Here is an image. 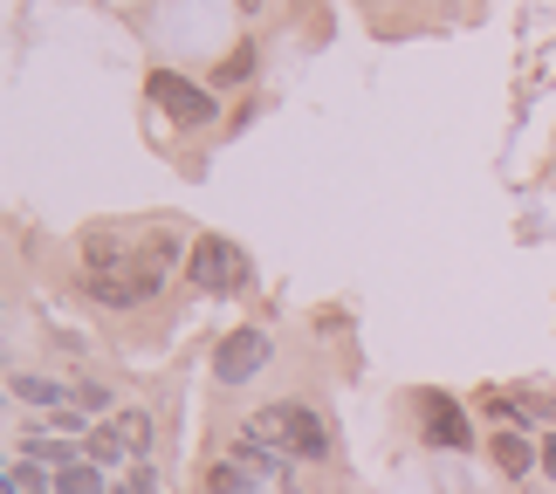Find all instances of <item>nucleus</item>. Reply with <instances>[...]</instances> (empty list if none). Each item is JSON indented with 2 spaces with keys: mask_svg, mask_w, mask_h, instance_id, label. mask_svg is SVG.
<instances>
[{
  "mask_svg": "<svg viewBox=\"0 0 556 494\" xmlns=\"http://www.w3.org/2000/svg\"><path fill=\"white\" fill-rule=\"evenodd\" d=\"M179 262V241L173 233H152V248H131V262H117V268H83V295L103 309H138V303H152V295L165 289V275H173Z\"/></svg>",
  "mask_w": 556,
  "mask_h": 494,
  "instance_id": "f257e3e1",
  "label": "nucleus"
},
{
  "mask_svg": "<svg viewBox=\"0 0 556 494\" xmlns=\"http://www.w3.org/2000/svg\"><path fill=\"white\" fill-rule=\"evenodd\" d=\"M248 433H262L268 446H282L289 460H330V426L316 419L309 405H295V398L262 405V413L248 419Z\"/></svg>",
  "mask_w": 556,
  "mask_h": 494,
  "instance_id": "f03ea898",
  "label": "nucleus"
},
{
  "mask_svg": "<svg viewBox=\"0 0 556 494\" xmlns=\"http://www.w3.org/2000/svg\"><path fill=\"white\" fill-rule=\"evenodd\" d=\"M186 275H192V289H206V295H241L254 282V262L233 241H220V233H200L186 254Z\"/></svg>",
  "mask_w": 556,
  "mask_h": 494,
  "instance_id": "7ed1b4c3",
  "label": "nucleus"
},
{
  "mask_svg": "<svg viewBox=\"0 0 556 494\" xmlns=\"http://www.w3.org/2000/svg\"><path fill=\"white\" fill-rule=\"evenodd\" d=\"M144 97H152L173 124H186V131H192V124H213V117H220V111H213V90L186 83L179 69H152V76H144Z\"/></svg>",
  "mask_w": 556,
  "mask_h": 494,
  "instance_id": "20e7f679",
  "label": "nucleus"
},
{
  "mask_svg": "<svg viewBox=\"0 0 556 494\" xmlns=\"http://www.w3.org/2000/svg\"><path fill=\"white\" fill-rule=\"evenodd\" d=\"M275 357V337L268 330H227L220 343H213V378L220 384H254V371H262V364Z\"/></svg>",
  "mask_w": 556,
  "mask_h": 494,
  "instance_id": "39448f33",
  "label": "nucleus"
},
{
  "mask_svg": "<svg viewBox=\"0 0 556 494\" xmlns=\"http://www.w3.org/2000/svg\"><path fill=\"white\" fill-rule=\"evenodd\" d=\"M419 426H426V446H440V454H467L475 446V426L454 405V392H419Z\"/></svg>",
  "mask_w": 556,
  "mask_h": 494,
  "instance_id": "423d86ee",
  "label": "nucleus"
},
{
  "mask_svg": "<svg viewBox=\"0 0 556 494\" xmlns=\"http://www.w3.org/2000/svg\"><path fill=\"white\" fill-rule=\"evenodd\" d=\"M488 454H495V467H502L508 481H529V467H536V454H529L522 433H495V440H488Z\"/></svg>",
  "mask_w": 556,
  "mask_h": 494,
  "instance_id": "0eeeda50",
  "label": "nucleus"
},
{
  "mask_svg": "<svg viewBox=\"0 0 556 494\" xmlns=\"http://www.w3.org/2000/svg\"><path fill=\"white\" fill-rule=\"evenodd\" d=\"M254 487H262V481H254V474H248V467L233 460V454L206 467V494H254Z\"/></svg>",
  "mask_w": 556,
  "mask_h": 494,
  "instance_id": "6e6552de",
  "label": "nucleus"
},
{
  "mask_svg": "<svg viewBox=\"0 0 556 494\" xmlns=\"http://www.w3.org/2000/svg\"><path fill=\"white\" fill-rule=\"evenodd\" d=\"M21 460H35V467H76L83 460V446H70V440H21Z\"/></svg>",
  "mask_w": 556,
  "mask_h": 494,
  "instance_id": "1a4fd4ad",
  "label": "nucleus"
},
{
  "mask_svg": "<svg viewBox=\"0 0 556 494\" xmlns=\"http://www.w3.org/2000/svg\"><path fill=\"white\" fill-rule=\"evenodd\" d=\"M55 494H117V487H103V467L97 460H76V467H62V474H55Z\"/></svg>",
  "mask_w": 556,
  "mask_h": 494,
  "instance_id": "9d476101",
  "label": "nucleus"
},
{
  "mask_svg": "<svg viewBox=\"0 0 556 494\" xmlns=\"http://www.w3.org/2000/svg\"><path fill=\"white\" fill-rule=\"evenodd\" d=\"M131 446H124L117 426H90V440H83V460H97V467H117Z\"/></svg>",
  "mask_w": 556,
  "mask_h": 494,
  "instance_id": "9b49d317",
  "label": "nucleus"
},
{
  "mask_svg": "<svg viewBox=\"0 0 556 494\" xmlns=\"http://www.w3.org/2000/svg\"><path fill=\"white\" fill-rule=\"evenodd\" d=\"M8 494H55V474H41L35 460L14 454V467H8Z\"/></svg>",
  "mask_w": 556,
  "mask_h": 494,
  "instance_id": "f8f14e48",
  "label": "nucleus"
},
{
  "mask_svg": "<svg viewBox=\"0 0 556 494\" xmlns=\"http://www.w3.org/2000/svg\"><path fill=\"white\" fill-rule=\"evenodd\" d=\"M8 392H14L21 405H55V398H62L49 378H28V371H14V378H8Z\"/></svg>",
  "mask_w": 556,
  "mask_h": 494,
  "instance_id": "ddd939ff",
  "label": "nucleus"
},
{
  "mask_svg": "<svg viewBox=\"0 0 556 494\" xmlns=\"http://www.w3.org/2000/svg\"><path fill=\"white\" fill-rule=\"evenodd\" d=\"M111 426L124 433V446H131V454H144V446H152V419H144V413H117Z\"/></svg>",
  "mask_w": 556,
  "mask_h": 494,
  "instance_id": "4468645a",
  "label": "nucleus"
},
{
  "mask_svg": "<svg viewBox=\"0 0 556 494\" xmlns=\"http://www.w3.org/2000/svg\"><path fill=\"white\" fill-rule=\"evenodd\" d=\"M248 76H254V49L241 41V49H233V55L220 62V69H213V83H220V90H227V83H248Z\"/></svg>",
  "mask_w": 556,
  "mask_h": 494,
  "instance_id": "2eb2a0df",
  "label": "nucleus"
},
{
  "mask_svg": "<svg viewBox=\"0 0 556 494\" xmlns=\"http://www.w3.org/2000/svg\"><path fill=\"white\" fill-rule=\"evenodd\" d=\"M76 413H111V384H103V378H83L76 384Z\"/></svg>",
  "mask_w": 556,
  "mask_h": 494,
  "instance_id": "dca6fc26",
  "label": "nucleus"
},
{
  "mask_svg": "<svg viewBox=\"0 0 556 494\" xmlns=\"http://www.w3.org/2000/svg\"><path fill=\"white\" fill-rule=\"evenodd\" d=\"M117 494H159V474H152V467H138V474H131V481H124Z\"/></svg>",
  "mask_w": 556,
  "mask_h": 494,
  "instance_id": "f3484780",
  "label": "nucleus"
},
{
  "mask_svg": "<svg viewBox=\"0 0 556 494\" xmlns=\"http://www.w3.org/2000/svg\"><path fill=\"white\" fill-rule=\"evenodd\" d=\"M536 467H543V474L556 481V433H543V446H536Z\"/></svg>",
  "mask_w": 556,
  "mask_h": 494,
  "instance_id": "a211bd4d",
  "label": "nucleus"
}]
</instances>
